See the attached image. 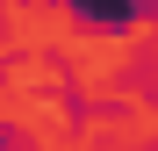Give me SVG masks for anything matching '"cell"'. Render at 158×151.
Here are the masks:
<instances>
[{
	"instance_id": "obj_1",
	"label": "cell",
	"mask_w": 158,
	"mask_h": 151,
	"mask_svg": "<svg viewBox=\"0 0 158 151\" xmlns=\"http://www.w3.org/2000/svg\"><path fill=\"white\" fill-rule=\"evenodd\" d=\"M79 7L101 15V22H129V15H137V0H79Z\"/></svg>"
}]
</instances>
